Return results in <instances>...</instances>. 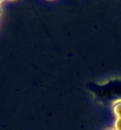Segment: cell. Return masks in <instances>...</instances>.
I'll return each mask as SVG.
<instances>
[{
	"label": "cell",
	"instance_id": "cell-5",
	"mask_svg": "<svg viewBox=\"0 0 121 130\" xmlns=\"http://www.w3.org/2000/svg\"><path fill=\"white\" fill-rule=\"evenodd\" d=\"M107 130H114V129H107Z\"/></svg>",
	"mask_w": 121,
	"mask_h": 130
},
{
	"label": "cell",
	"instance_id": "cell-3",
	"mask_svg": "<svg viewBox=\"0 0 121 130\" xmlns=\"http://www.w3.org/2000/svg\"><path fill=\"white\" fill-rule=\"evenodd\" d=\"M1 13H3V6H1V4H0V16H1Z\"/></svg>",
	"mask_w": 121,
	"mask_h": 130
},
{
	"label": "cell",
	"instance_id": "cell-2",
	"mask_svg": "<svg viewBox=\"0 0 121 130\" xmlns=\"http://www.w3.org/2000/svg\"><path fill=\"white\" fill-rule=\"evenodd\" d=\"M113 129L114 130H121V118H116L114 121Z\"/></svg>",
	"mask_w": 121,
	"mask_h": 130
},
{
	"label": "cell",
	"instance_id": "cell-1",
	"mask_svg": "<svg viewBox=\"0 0 121 130\" xmlns=\"http://www.w3.org/2000/svg\"><path fill=\"white\" fill-rule=\"evenodd\" d=\"M112 110H113V115L115 116V118H121V99H117L113 103Z\"/></svg>",
	"mask_w": 121,
	"mask_h": 130
},
{
	"label": "cell",
	"instance_id": "cell-6",
	"mask_svg": "<svg viewBox=\"0 0 121 130\" xmlns=\"http://www.w3.org/2000/svg\"><path fill=\"white\" fill-rule=\"evenodd\" d=\"M10 1H14V0H10Z\"/></svg>",
	"mask_w": 121,
	"mask_h": 130
},
{
	"label": "cell",
	"instance_id": "cell-4",
	"mask_svg": "<svg viewBox=\"0 0 121 130\" xmlns=\"http://www.w3.org/2000/svg\"><path fill=\"white\" fill-rule=\"evenodd\" d=\"M3 1H4V0H0V4H1V3H3Z\"/></svg>",
	"mask_w": 121,
	"mask_h": 130
}]
</instances>
